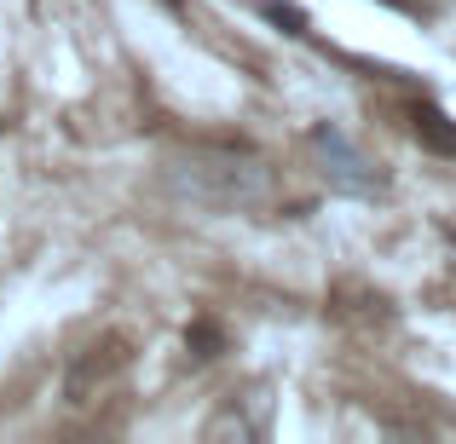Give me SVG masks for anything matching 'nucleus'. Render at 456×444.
<instances>
[{
	"label": "nucleus",
	"mask_w": 456,
	"mask_h": 444,
	"mask_svg": "<svg viewBox=\"0 0 456 444\" xmlns=\"http://www.w3.org/2000/svg\"><path fill=\"white\" fill-rule=\"evenodd\" d=\"M404 6H411V12H422V18H434V12H445L451 0H404Z\"/></svg>",
	"instance_id": "nucleus-3"
},
{
	"label": "nucleus",
	"mask_w": 456,
	"mask_h": 444,
	"mask_svg": "<svg viewBox=\"0 0 456 444\" xmlns=\"http://www.w3.org/2000/svg\"><path fill=\"white\" fill-rule=\"evenodd\" d=\"M306 145H312V162H318V174H323L330 190H341V197H381V190H387L381 162L364 145H353L341 127H312Z\"/></svg>",
	"instance_id": "nucleus-2"
},
{
	"label": "nucleus",
	"mask_w": 456,
	"mask_h": 444,
	"mask_svg": "<svg viewBox=\"0 0 456 444\" xmlns=\"http://www.w3.org/2000/svg\"><path fill=\"white\" fill-rule=\"evenodd\" d=\"M174 197H185L191 208H214V214H248L272 202V174L266 162L237 150H191L167 167Z\"/></svg>",
	"instance_id": "nucleus-1"
}]
</instances>
